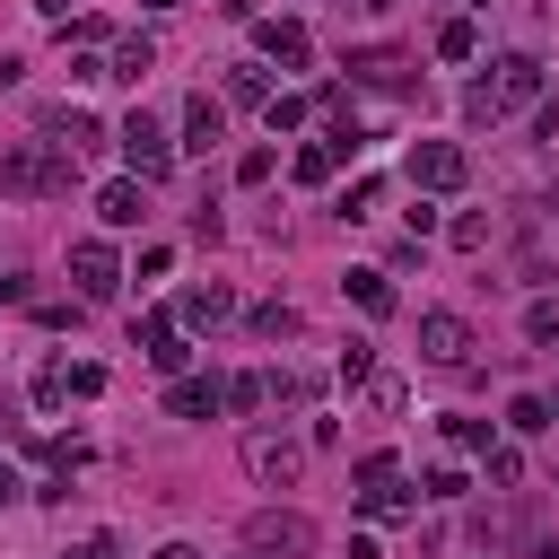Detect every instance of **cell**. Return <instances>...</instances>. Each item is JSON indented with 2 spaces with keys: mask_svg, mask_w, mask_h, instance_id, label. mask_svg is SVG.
Returning <instances> with one entry per match:
<instances>
[{
  "mask_svg": "<svg viewBox=\"0 0 559 559\" xmlns=\"http://www.w3.org/2000/svg\"><path fill=\"white\" fill-rule=\"evenodd\" d=\"M524 105H542V61H533V52H498V61L463 87V114H472V122H507V114H524Z\"/></svg>",
  "mask_w": 559,
  "mask_h": 559,
  "instance_id": "obj_1",
  "label": "cell"
},
{
  "mask_svg": "<svg viewBox=\"0 0 559 559\" xmlns=\"http://www.w3.org/2000/svg\"><path fill=\"white\" fill-rule=\"evenodd\" d=\"M79 183V157L61 140H17L0 157V192H70Z\"/></svg>",
  "mask_w": 559,
  "mask_h": 559,
  "instance_id": "obj_2",
  "label": "cell"
},
{
  "mask_svg": "<svg viewBox=\"0 0 559 559\" xmlns=\"http://www.w3.org/2000/svg\"><path fill=\"white\" fill-rule=\"evenodd\" d=\"M349 489H358V507H367L376 524H402V515H411V489H402V454H384V445L349 463Z\"/></svg>",
  "mask_w": 559,
  "mask_h": 559,
  "instance_id": "obj_3",
  "label": "cell"
},
{
  "mask_svg": "<svg viewBox=\"0 0 559 559\" xmlns=\"http://www.w3.org/2000/svg\"><path fill=\"white\" fill-rule=\"evenodd\" d=\"M114 148H122V166H131L140 183H157V175H166V166L183 157V148L166 140V122H157L148 105H131V114H122V131H114Z\"/></svg>",
  "mask_w": 559,
  "mask_h": 559,
  "instance_id": "obj_4",
  "label": "cell"
},
{
  "mask_svg": "<svg viewBox=\"0 0 559 559\" xmlns=\"http://www.w3.org/2000/svg\"><path fill=\"white\" fill-rule=\"evenodd\" d=\"M402 175H411V192H463L472 183V157L454 140H411L402 148Z\"/></svg>",
  "mask_w": 559,
  "mask_h": 559,
  "instance_id": "obj_5",
  "label": "cell"
},
{
  "mask_svg": "<svg viewBox=\"0 0 559 559\" xmlns=\"http://www.w3.org/2000/svg\"><path fill=\"white\" fill-rule=\"evenodd\" d=\"M245 550L253 559H297V550H314V524L297 507H262V515H245Z\"/></svg>",
  "mask_w": 559,
  "mask_h": 559,
  "instance_id": "obj_6",
  "label": "cell"
},
{
  "mask_svg": "<svg viewBox=\"0 0 559 559\" xmlns=\"http://www.w3.org/2000/svg\"><path fill=\"white\" fill-rule=\"evenodd\" d=\"M245 472H253L262 489H297L306 445H297V437H280V428H253V437H245Z\"/></svg>",
  "mask_w": 559,
  "mask_h": 559,
  "instance_id": "obj_7",
  "label": "cell"
},
{
  "mask_svg": "<svg viewBox=\"0 0 559 559\" xmlns=\"http://www.w3.org/2000/svg\"><path fill=\"white\" fill-rule=\"evenodd\" d=\"M70 288H79L87 306H105V297L122 288V262H114L105 236H79V245H70Z\"/></svg>",
  "mask_w": 559,
  "mask_h": 559,
  "instance_id": "obj_8",
  "label": "cell"
},
{
  "mask_svg": "<svg viewBox=\"0 0 559 559\" xmlns=\"http://www.w3.org/2000/svg\"><path fill=\"white\" fill-rule=\"evenodd\" d=\"M419 358L445 367V376L472 367V323H463V314H419Z\"/></svg>",
  "mask_w": 559,
  "mask_h": 559,
  "instance_id": "obj_9",
  "label": "cell"
},
{
  "mask_svg": "<svg viewBox=\"0 0 559 559\" xmlns=\"http://www.w3.org/2000/svg\"><path fill=\"white\" fill-rule=\"evenodd\" d=\"M253 52L280 61V70H306V61H314V35H306L297 17H253Z\"/></svg>",
  "mask_w": 559,
  "mask_h": 559,
  "instance_id": "obj_10",
  "label": "cell"
},
{
  "mask_svg": "<svg viewBox=\"0 0 559 559\" xmlns=\"http://www.w3.org/2000/svg\"><path fill=\"white\" fill-rule=\"evenodd\" d=\"M218 140H227V105H218V96H183V140H175V148H183V157H210Z\"/></svg>",
  "mask_w": 559,
  "mask_h": 559,
  "instance_id": "obj_11",
  "label": "cell"
},
{
  "mask_svg": "<svg viewBox=\"0 0 559 559\" xmlns=\"http://www.w3.org/2000/svg\"><path fill=\"white\" fill-rule=\"evenodd\" d=\"M227 411V376H175L166 384V419H210Z\"/></svg>",
  "mask_w": 559,
  "mask_h": 559,
  "instance_id": "obj_12",
  "label": "cell"
},
{
  "mask_svg": "<svg viewBox=\"0 0 559 559\" xmlns=\"http://www.w3.org/2000/svg\"><path fill=\"white\" fill-rule=\"evenodd\" d=\"M175 323H192V332H218V323H236V288H183L175 297Z\"/></svg>",
  "mask_w": 559,
  "mask_h": 559,
  "instance_id": "obj_13",
  "label": "cell"
},
{
  "mask_svg": "<svg viewBox=\"0 0 559 559\" xmlns=\"http://www.w3.org/2000/svg\"><path fill=\"white\" fill-rule=\"evenodd\" d=\"M131 341H140V349H148V358H157L166 376H183V358H192V349H183V323H175V314H140V323H131Z\"/></svg>",
  "mask_w": 559,
  "mask_h": 559,
  "instance_id": "obj_14",
  "label": "cell"
},
{
  "mask_svg": "<svg viewBox=\"0 0 559 559\" xmlns=\"http://www.w3.org/2000/svg\"><path fill=\"white\" fill-rule=\"evenodd\" d=\"M341 70L367 79V87H411V52H393V44H367V52H349Z\"/></svg>",
  "mask_w": 559,
  "mask_h": 559,
  "instance_id": "obj_15",
  "label": "cell"
},
{
  "mask_svg": "<svg viewBox=\"0 0 559 559\" xmlns=\"http://www.w3.org/2000/svg\"><path fill=\"white\" fill-rule=\"evenodd\" d=\"M44 140H61L70 157H87V148H105V122L79 114V105H52V114H44Z\"/></svg>",
  "mask_w": 559,
  "mask_h": 559,
  "instance_id": "obj_16",
  "label": "cell"
},
{
  "mask_svg": "<svg viewBox=\"0 0 559 559\" xmlns=\"http://www.w3.org/2000/svg\"><path fill=\"white\" fill-rule=\"evenodd\" d=\"M341 297H349L358 314H376V323L402 306V297H393V271H341Z\"/></svg>",
  "mask_w": 559,
  "mask_h": 559,
  "instance_id": "obj_17",
  "label": "cell"
},
{
  "mask_svg": "<svg viewBox=\"0 0 559 559\" xmlns=\"http://www.w3.org/2000/svg\"><path fill=\"white\" fill-rule=\"evenodd\" d=\"M148 70H157V44H148V35H122V44L105 52V79H122V87H140Z\"/></svg>",
  "mask_w": 559,
  "mask_h": 559,
  "instance_id": "obj_18",
  "label": "cell"
},
{
  "mask_svg": "<svg viewBox=\"0 0 559 559\" xmlns=\"http://www.w3.org/2000/svg\"><path fill=\"white\" fill-rule=\"evenodd\" d=\"M96 218H105V227H140V175H114V183L96 192Z\"/></svg>",
  "mask_w": 559,
  "mask_h": 559,
  "instance_id": "obj_19",
  "label": "cell"
},
{
  "mask_svg": "<svg viewBox=\"0 0 559 559\" xmlns=\"http://www.w3.org/2000/svg\"><path fill=\"white\" fill-rule=\"evenodd\" d=\"M105 393V367L96 358H61V402H96Z\"/></svg>",
  "mask_w": 559,
  "mask_h": 559,
  "instance_id": "obj_20",
  "label": "cell"
},
{
  "mask_svg": "<svg viewBox=\"0 0 559 559\" xmlns=\"http://www.w3.org/2000/svg\"><path fill=\"white\" fill-rule=\"evenodd\" d=\"M550 419H559V411H550V393H515V402H507V428H515V437H542Z\"/></svg>",
  "mask_w": 559,
  "mask_h": 559,
  "instance_id": "obj_21",
  "label": "cell"
},
{
  "mask_svg": "<svg viewBox=\"0 0 559 559\" xmlns=\"http://www.w3.org/2000/svg\"><path fill=\"white\" fill-rule=\"evenodd\" d=\"M472 52H480V26L472 17H445L437 26V61H472Z\"/></svg>",
  "mask_w": 559,
  "mask_h": 559,
  "instance_id": "obj_22",
  "label": "cell"
},
{
  "mask_svg": "<svg viewBox=\"0 0 559 559\" xmlns=\"http://www.w3.org/2000/svg\"><path fill=\"white\" fill-rule=\"evenodd\" d=\"M227 96H236V105H271V79H262V61H227Z\"/></svg>",
  "mask_w": 559,
  "mask_h": 559,
  "instance_id": "obj_23",
  "label": "cell"
},
{
  "mask_svg": "<svg viewBox=\"0 0 559 559\" xmlns=\"http://www.w3.org/2000/svg\"><path fill=\"white\" fill-rule=\"evenodd\" d=\"M306 114H314V105H306L297 87H271V105H262V122H271V140H280V131H297Z\"/></svg>",
  "mask_w": 559,
  "mask_h": 559,
  "instance_id": "obj_24",
  "label": "cell"
},
{
  "mask_svg": "<svg viewBox=\"0 0 559 559\" xmlns=\"http://www.w3.org/2000/svg\"><path fill=\"white\" fill-rule=\"evenodd\" d=\"M271 402V367H245V376H227V411H262Z\"/></svg>",
  "mask_w": 559,
  "mask_h": 559,
  "instance_id": "obj_25",
  "label": "cell"
},
{
  "mask_svg": "<svg viewBox=\"0 0 559 559\" xmlns=\"http://www.w3.org/2000/svg\"><path fill=\"white\" fill-rule=\"evenodd\" d=\"M245 323H253L262 341H297V306H280V297H271V306H253Z\"/></svg>",
  "mask_w": 559,
  "mask_h": 559,
  "instance_id": "obj_26",
  "label": "cell"
},
{
  "mask_svg": "<svg viewBox=\"0 0 559 559\" xmlns=\"http://www.w3.org/2000/svg\"><path fill=\"white\" fill-rule=\"evenodd\" d=\"M358 393H367V411H376V419H393V411L411 402V393H402V376H384V367H376V376H367Z\"/></svg>",
  "mask_w": 559,
  "mask_h": 559,
  "instance_id": "obj_27",
  "label": "cell"
},
{
  "mask_svg": "<svg viewBox=\"0 0 559 559\" xmlns=\"http://www.w3.org/2000/svg\"><path fill=\"white\" fill-rule=\"evenodd\" d=\"M445 437H454V454H489L498 437H489V419H472V411H454L445 419Z\"/></svg>",
  "mask_w": 559,
  "mask_h": 559,
  "instance_id": "obj_28",
  "label": "cell"
},
{
  "mask_svg": "<svg viewBox=\"0 0 559 559\" xmlns=\"http://www.w3.org/2000/svg\"><path fill=\"white\" fill-rule=\"evenodd\" d=\"M367 376H376V341L349 332V341H341V384H367Z\"/></svg>",
  "mask_w": 559,
  "mask_h": 559,
  "instance_id": "obj_29",
  "label": "cell"
},
{
  "mask_svg": "<svg viewBox=\"0 0 559 559\" xmlns=\"http://www.w3.org/2000/svg\"><path fill=\"white\" fill-rule=\"evenodd\" d=\"M524 341H542V349L559 341V297H533V306H524Z\"/></svg>",
  "mask_w": 559,
  "mask_h": 559,
  "instance_id": "obj_30",
  "label": "cell"
},
{
  "mask_svg": "<svg viewBox=\"0 0 559 559\" xmlns=\"http://www.w3.org/2000/svg\"><path fill=\"white\" fill-rule=\"evenodd\" d=\"M445 236H454V253H480V245H489V218H480V210H463Z\"/></svg>",
  "mask_w": 559,
  "mask_h": 559,
  "instance_id": "obj_31",
  "label": "cell"
},
{
  "mask_svg": "<svg viewBox=\"0 0 559 559\" xmlns=\"http://www.w3.org/2000/svg\"><path fill=\"white\" fill-rule=\"evenodd\" d=\"M271 166H280V148H245L236 157V183H271Z\"/></svg>",
  "mask_w": 559,
  "mask_h": 559,
  "instance_id": "obj_32",
  "label": "cell"
},
{
  "mask_svg": "<svg viewBox=\"0 0 559 559\" xmlns=\"http://www.w3.org/2000/svg\"><path fill=\"white\" fill-rule=\"evenodd\" d=\"M419 489H428V498H463V489H472V480H463V463H437V472H428V480H419Z\"/></svg>",
  "mask_w": 559,
  "mask_h": 559,
  "instance_id": "obj_33",
  "label": "cell"
},
{
  "mask_svg": "<svg viewBox=\"0 0 559 559\" xmlns=\"http://www.w3.org/2000/svg\"><path fill=\"white\" fill-rule=\"evenodd\" d=\"M61 559H122V542H114V533H79Z\"/></svg>",
  "mask_w": 559,
  "mask_h": 559,
  "instance_id": "obj_34",
  "label": "cell"
},
{
  "mask_svg": "<svg viewBox=\"0 0 559 559\" xmlns=\"http://www.w3.org/2000/svg\"><path fill=\"white\" fill-rule=\"evenodd\" d=\"M480 463H489V480H515V472H524V454H515V445H489Z\"/></svg>",
  "mask_w": 559,
  "mask_h": 559,
  "instance_id": "obj_35",
  "label": "cell"
},
{
  "mask_svg": "<svg viewBox=\"0 0 559 559\" xmlns=\"http://www.w3.org/2000/svg\"><path fill=\"white\" fill-rule=\"evenodd\" d=\"M9 428H17V393H0V437H9Z\"/></svg>",
  "mask_w": 559,
  "mask_h": 559,
  "instance_id": "obj_36",
  "label": "cell"
},
{
  "mask_svg": "<svg viewBox=\"0 0 559 559\" xmlns=\"http://www.w3.org/2000/svg\"><path fill=\"white\" fill-rule=\"evenodd\" d=\"M17 70H26V61H17V52H0V87H17Z\"/></svg>",
  "mask_w": 559,
  "mask_h": 559,
  "instance_id": "obj_37",
  "label": "cell"
},
{
  "mask_svg": "<svg viewBox=\"0 0 559 559\" xmlns=\"http://www.w3.org/2000/svg\"><path fill=\"white\" fill-rule=\"evenodd\" d=\"M148 559H201V550H192V542H166V550H148Z\"/></svg>",
  "mask_w": 559,
  "mask_h": 559,
  "instance_id": "obj_38",
  "label": "cell"
},
{
  "mask_svg": "<svg viewBox=\"0 0 559 559\" xmlns=\"http://www.w3.org/2000/svg\"><path fill=\"white\" fill-rule=\"evenodd\" d=\"M9 498H17V472H9V463H0V507H9Z\"/></svg>",
  "mask_w": 559,
  "mask_h": 559,
  "instance_id": "obj_39",
  "label": "cell"
},
{
  "mask_svg": "<svg viewBox=\"0 0 559 559\" xmlns=\"http://www.w3.org/2000/svg\"><path fill=\"white\" fill-rule=\"evenodd\" d=\"M35 17H70V0H35Z\"/></svg>",
  "mask_w": 559,
  "mask_h": 559,
  "instance_id": "obj_40",
  "label": "cell"
},
{
  "mask_svg": "<svg viewBox=\"0 0 559 559\" xmlns=\"http://www.w3.org/2000/svg\"><path fill=\"white\" fill-rule=\"evenodd\" d=\"M140 9H148V17H166V9H183V0H140Z\"/></svg>",
  "mask_w": 559,
  "mask_h": 559,
  "instance_id": "obj_41",
  "label": "cell"
},
{
  "mask_svg": "<svg viewBox=\"0 0 559 559\" xmlns=\"http://www.w3.org/2000/svg\"><path fill=\"white\" fill-rule=\"evenodd\" d=\"M349 9H367V17H384V9H393V0H349Z\"/></svg>",
  "mask_w": 559,
  "mask_h": 559,
  "instance_id": "obj_42",
  "label": "cell"
},
{
  "mask_svg": "<svg viewBox=\"0 0 559 559\" xmlns=\"http://www.w3.org/2000/svg\"><path fill=\"white\" fill-rule=\"evenodd\" d=\"M542 559H559V542H542Z\"/></svg>",
  "mask_w": 559,
  "mask_h": 559,
  "instance_id": "obj_43",
  "label": "cell"
},
{
  "mask_svg": "<svg viewBox=\"0 0 559 559\" xmlns=\"http://www.w3.org/2000/svg\"><path fill=\"white\" fill-rule=\"evenodd\" d=\"M472 9H489V0H472Z\"/></svg>",
  "mask_w": 559,
  "mask_h": 559,
  "instance_id": "obj_44",
  "label": "cell"
},
{
  "mask_svg": "<svg viewBox=\"0 0 559 559\" xmlns=\"http://www.w3.org/2000/svg\"><path fill=\"white\" fill-rule=\"evenodd\" d=\"M550 411H559V402H550Z\"/></svg>",
  "mask_w": 559,
  "mask_h": 559,
  "instance_id": "obj_45",
  "label": "cell"
}]
</instances>
